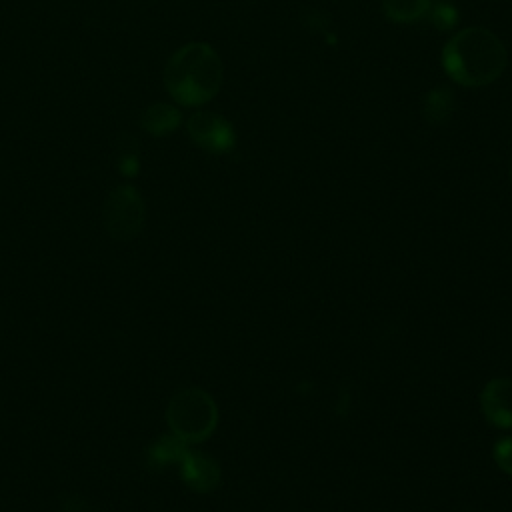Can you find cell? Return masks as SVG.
<instances>
[{
  "mask_svg": "<svg viewBox=\"0 0 512 512\" xmlns=\"http://www.w3.org/2000/svg\"><path fill=\"white\" fill-rule=\"evenodd\" d=\"M180 122V110L166 102H156L148 106L140 116V126L152 136H168L180 126Z\"/></svg>",
  "mask_w": 512,
  "mask_h": 512,
  "instance_id": "8",
  "label": "cell"
},
{
  "mask_svg": "<svg viewBox=\"0 0 512 512\" xmlns=\"http://www.w3.org/2000/svg\"><path fill=\"white\" fill-rule=\"evenodd\" d=\"M186 130L192 142L210 154H226L236 146L234 126L216 112H194Z\"/></svg>",
  "mask_w": 512,
  "mask_h": 512,
  "instance_id": "5",
  "label": "cell"
},
{
  "mask_svg": "<svg viewBox=\"0 0 512 512\" xmlns=\"http://www.w3.org/2000/svg\"><path fill=\"white\" fill-rule=\"evenodd\" d=\"M146 220V206L134 186L122 184L110 190L102 206V222L106 232L120 242L132 240L140 234Z\"/></svg>",
  "mask_w": 512,
  "mask_h": 512,
  "instance_id": "4",
  "label": "cell"
},
{
  "mask_svg": "<svg viewBox=\"0 0 512 512\" xmlns=\"http://www.w3.org/2000/svg\"><path fill=\"white\" fill-rule=\"evenodd\" d=\"M116 152V166L124 176H136L140 170V148H138V140L128 134L122 132L116 140L114 146Z\"/></svg>",
  "mask_w": 512,
  "mask_h": 512,
  "instance_id": "12",
  "label": "cell"
},
{
  "mask_svg": "<svg viewBox=\"0 0 512 512\" xmlns=\"http://www.w3.org/2000/svg\"><path fill=\"white\" fill-rule=\"evenodd\" d=\"M510 178H512V168H510Z\"/></svg>",
  "mask_w": 512,
  "mask_h": 512,
  "instance_id": "15",
  "label": "cell"
},
{
  "mask_svg": "<svg viewBox=\"0 0 512 512\" xmlns=\"http://www.w3.org/2000/svg\"><path fill=\"white\" fill-rule=\"evenodd\" d=\"M166 420L172 434L194 444L206 440L214 432L218 424V408L206 390L184 388L170 398Z\"/></svg>",
  "mask_w": 512,
  "mask_h": 512,
  "instance_id": "3",
  "label": "cell"
},
{
  "mask_svg": "<svg viewBox=\"0 0 512 512\" xmlns=\"http://www.w3.org/2000/svg\"><path fill=\"white\" fill-rule=\"evenodd\" d=\"M432 0H382V12L392 22H416L428 14Z\"/></svg>",
  "mask_w": 512,
  "mask_h": 512,
  "instance_id": "11",
  "label": "cell"
},
{
  "mask_svg": "<svg viewBox=\"0 0 512 512\" xmlns=\"http://www.w3.org/2000/svg\"><path fill=\"white\" fill-rule=\"evenodd\" d=\"M224 78V66L218 52L206 42H188L180 46L166 62L164 86L182 106H200L210 102Z\"/></svg>",
  "mask_w": 512,
  "mask_h": 512,
  "instance_id": "2",
  "label": "cell"
},
{
  "mask_svg": "<svg viewBox=\"0 0 512 512\" xmlns=\"http://www.w3.org/2000/svg\"><path fill=\"white\" fill-rule=\"evenodd\" d=\"M180 476L190 490L206 494L218 488L220 466L214 458L188 450L180 460Z\"/></svg>",
  "mask_w": 512,
  "mask_h": 512,
  "instance_id": "7",
  "label": "cell"
},
{
  "mask_svg": "<svg viewBox=\"0 0 512 512\" xmlns=\"http://www.w3.org/2000/svg\"><path fill=\"white\" fill-rule=\"evenodd\" d=\"M454 96L446 86H436L422 96V116L426 122L434 126H442L452 118L454 112Z\"/></svg>",
  "mask_w": 512,
  "mask_h": 512,
  "instance_id": "9",
  "label": "cell"
},
{
  "mask_svg": "<svg viewBox=\"0 0 512 512\" xmlns=\"http://www.w3.org/2000/svg\"><path fill=\"white\" fill-rule=\"evenodd\" d=\"M188 452V442L178 438L176 434H166L158 438L148 450V462L154 468H164L168 464H180L184 454Z\"/></svg>",
  "mask_w": 512,
  "mask_h": 512,
  "instance_id": "10",
  "label": "cell"
},
{
  "mask_svg": "<svg viewBox=\"0 0 512 512\" xmlns=\"http://www.w3.org/2000/svg\"><path fill=\"white\" fill-rule=\"evenodd\" d=\"M428 16H430V22L438 30H452L458 24V10L450 2L432 4L430 10H428Z\"/></svg>",
  "mask_w": 512,
  "mask_h": 512,
  "instance_id": "13",
  "label": "cell"
},
{
  "mask_svg": "<svg viewBox=\"0 0 512 512\" xmlns=\"http://www.w3.org/2000/svg\"><path fill=\"white\" fill-rule=\"evenodd\" d=\"M506 48L488 28L472 26L456 32L442 50L444 72L462 86H486L504 72Z\"/></svg>",
  "mask_w": 512,
  "mask_h": 512,
  "instance_id": "1",
  "label": "cell"
},
{
  "mask_svg": "<svg viewBox=\"0 0 512 512\" xmlns=\"http://www.w3.org/2000/svg\"><path fill=\"white\" fill-rule=\"evenodd\" d=\"M492 456H494L496 466H498L504 474L512 476V436L500 438V440L494 444V448H492Z\"/></svg>",
  "mask_w": 512,
  "mask_h": 512,
  "instance_id": "14",
  "label": "cell"
},
{
  "mask_svg": "<svg viewBox=\"0 0 512 512\" xmlns=\"http://www.w3.org/2000/svg\"><path fill=\"white\" fill-rule=\"evenodd\" d=\"M484 418L498 428H512V380L494 378L480 394Z\"/></svg>",
  "mask_w": 512,
  "mask_h": 512,
  "instance_id": "6",
  "label": "cell"
}]
</instances>
